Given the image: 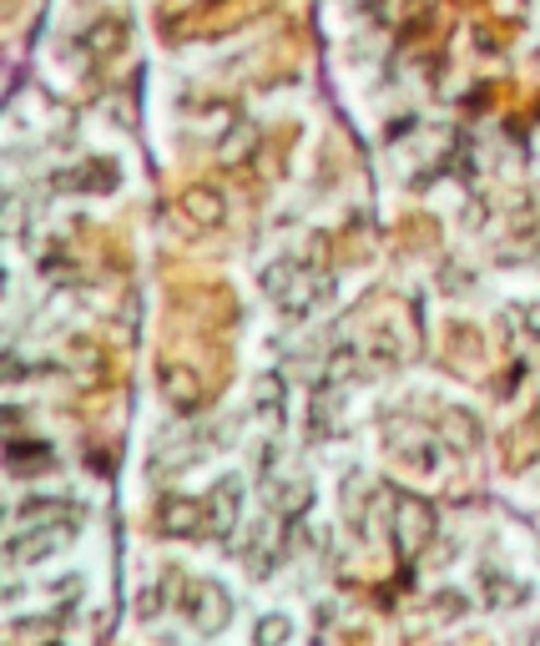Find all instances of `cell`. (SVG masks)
I'll use <instances>...</instances> for the list:
<instances>
[{
  "label": "cell",
  "instance_id": "obj_2",
  "mask_svg": "<svg viewBox=\"0 0 540 646\" xmlns=\"http://www.w3.org/2000/svg\"><path fill=\"white\" fill-rule=\"evenodd\" d=\"M167 389L183 399V404H192V395H198V389H192V379H187L183 369H172V374H167Z\"/></svg>",
  "mask_w": 540,
  "mask_h": 646
},
{
  "label": "cell",
  "instance_id": "obj_3",
  "mask_svg": "<svg viewBox=\"0 0 540 646\" xmlns=\"http://www.w3.org/2000/svg\"><path fill=\"white\" fill-rule=\"evenodd\" d=\"M283 632H289V626H283V621H278V616H273V621H263V646H273Z\"/></svg>",
  "mask_w": 540,
  "mask_h": 646
},
{
  "label": "cell",
  "instance_id": "obj_1",
  "mask_svg": "<svg viewBox=\"0 0 540 646\" xmlns=\"http://www.w3.org/2000/svg\"><path fill=\"white\" fill-rule=\"evenodd\" d=\"M167 526H172V536H198V505L192 501H167Z\"/></svg>",
  "mask_w": 540,
  "mask_h": 646
}]
</instances>
